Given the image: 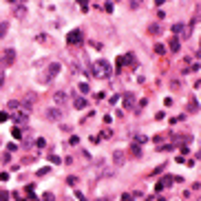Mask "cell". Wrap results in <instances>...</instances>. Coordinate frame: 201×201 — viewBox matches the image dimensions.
<instances>
[{"label": "cell", "mask_w": 201, "mask_h": 201, "mask_svg": "<svg viewBox=\"0 0 201 201\" xmlns=\"http://www.w3.org/2000/svg\"><path fill=\"white\" fill-rule=\"evenodd\" d=\"M93 71H95V77H111V64L106 60H97L93 64Z\"/></svg>", "instance_id": "cell-1"}, {"label": "cell", "mask_w": 201, "mask_h": 201, "mask_svg": "<svg viewBox=\"0 0 201 201\" xmlns=\"http://www.w3.org/2000/svg\"><path fill=\"white\" fill-rule=\"evenodd\" d=\"M82 40H84V33H82L80 29H73L69 35H66V42H69V44H80Z\"/></svg>", "instance_id": "cell-2"}, {"label": "cell", "mask_w": 201, "mask_h": 201, "mask_svg": "<svg viewBox=\"0 0 201 201\" xmlns=\"http://www.w3.org/2000/svg\"><path fill=\"white\" fill-rule=\"evenodd\" d=\"M44 117H46V119H53V122L62 119V108H60V106H56V108H49V111L44 113Z\"/></svg>", "instance_id": "cell-3"}, {"label": "cell", "mask_w": 201, "mask_h": 201, "mask_svg": "<svg viewBox=\"0 0 201 201\" xmlns=\"http://www.w3.org/2000/svg\"><path fill=\"white\" fill-rule=\"evenodd\" d=\"M2 53H5V56H2V64H5V66L13 64V60H15V51H13V49H5Z\"/></svg>", "instance_id": "cell-4"}, {"label": "cell", "mask_w": 201, "mask_h": 201, "mask_svg": "<svg viewBox=\"0 0 201 201\" xmlns=\"http://www.w3.org/2000/svg\"><path fill=\"white\" fill-rule=\"evenodd\" d=\"M58 73H60V64H58V62H53V64L49 66V80H51V77H56Z\"/></svg>", "instance_id": "cell-5"}, {"label": "cell", "mask_w": 201, "mask_h": 201, "mask_svg": "<svg viewBox=\"0 0 201 201\" xmlns=\"http://www.w3.org/2000/svg\"><path fill=\"white\" fill-rule=\"evenodd\" d=\"M73 106H75L77 111H82V108H86V100H84V97H75V102H73Z\"/></svg>", "instance_id": "cell-6"}, {"label": "cell", "mask_w": 201, "mask_h": 201, "mask_svg": "<svg viewBox=\"0 0 201 201\" xmlns=\"http://www.w3.org/2000/svg\"><path fill=\"white\" fill-rule=\"evenodd\" d=\"M53 100H56V104H64V102H66V93H62V91H60V93L53 95Z\"/></svg>", "instance_id": "cell-7"}, {"label": "cell", "mask_w": 201, "mask_h": 201, "mask_svg": "<svg viewBox=\"0 0 201 201\" xmlns=\"http://www.w3.org/2000/svg\"><path fill=\"white\" fill-rule=\"evenodd\" d=\"M113 159H115V164H117V166H122V164H124V153H122V150H117L115 155H113Z\"/></svg>", "instance_id": "cell-8"}, {"label": "cell", "mask_w": 201, "mask_h": 201, "mask_svg": "<svg viewBox=\"0 0 201 201\" xmlns=\"http://www.w3.org/2000/svg\"><path fill=\"white\" fill-rule=\"evenodd\" d=\"M133 102H135L133 95H131V93H126V95H124V106H126V108H133Z\"/></svg>", "instance_id": "cell-9"}, {"label": "cell", "mask_w": 201, "mask_h": 201, "mask_svg": "<svg viewBox=\"0 0 201 201\" xmlns=\"http://www.w3.org/2000/svg\"><path fill=\"white\" fill-rule=\"evenodd\" d=\"M7 31H9V22H0V40L7 35Z\"/></svg>", "instance_id": "cell-10"}, {"label": "cell", "mask_w": 201, "mask_h": 201, "mask_svg": "<svg viewBox=\"0 0 201 201\" xmlns=\"http://www.w3.org/2000/svg\"><path fill=\"white\" fill-rule=\"evenodd\" d=\"M170 51H172V53H179V40H177V38L170 40Z\"/></svg>", "instance_id": "cell-11"}, {"label": "cell", "mask_w": 201, "mask_h": 201, "mask_svg": "<svg viewBox=\"0 0 201 201\" xmlns=\"http://www.w3.org/2000/svg\"><path fill=\"white\" fill-rule=\"evenodd\" d=\"M13 119L18 122V124H25L27 122V113H18V115H13Z\"/></svg>", "instance_id": "cell-12"}, {"label": "cell", "mask_w": 201, "mask_h": 201, "mask_svg": "<svg viewBox=\"0 0 201 201\" xmlns=\"http://www.w3.org/2000/svg\"><path fill=\"white\" fill-rule=\"evenodd\" d=\"M131 153H133L135 157H139V155H141V148H139V144H135V146H133V148H131Z\"/></svg>", "instance_id": "cell-13"}, {"label": "cell", "mask_w": 201, "mask_h": 201, "mask_svg": "<svg viewBox=\"0 0 201 201\" xmlns=\"http://www.w3.org/2000/svg\"><path fill=\"white\" fill-rule=\"evenodd\" d=\"M190 111H192V113L199 111V104H197V100H190Z\"/></svg>", "instance_id": "cell-14"}, {"label": "cell", "mask_w": 201, "mask_h": 201, "mask_svg": "<svg viewBox=\"0 0 201 201\" xmlns=\"http://www.w3.org/2000/svg\"><path fill=\"white\" fill-rule=\"evenodd\" d=\"M7 106H9V111H15V108H20V104H18V102H13V100H11Z\"/></svg>", "instance_id": "cell-15"}, {"label": "cell", "mask_w": 201, "mask_h": 201, "mask_svg": "<svg viewBox=\"0 0 201 201\" xmlns=\"http://www.w3.org/2000/svg\"><path fill=\"white\" fill-rule=\"evenodd\" d=\"M11 135H13L15 139H20V137H22V133H20V128H13V131H11Z\"/></svg>", "instance_id": "cell-16"}, {"label": "cell", "mask_w": 201, "mask_h": 201, "mask_svg": "<svg viewBox=\"0 0 201 201\" xmlns=\"http://www.w3.org/2000/svg\"><path fill=\"white\" fill-rule=\"evenodd\" d=\"M164 51H166V46H164V44H157V46H155V53H159V56L164 53Z\"/></svg>", "instance_id": "cell-17"}, {"label": "cell", "mask_w": 201, "mask_h": 201, "mask_svg": "<svg viewBox=\"0 0 201 201\" xmlns=\"http://www.w3.org/2000/svg\"><path fill=\"white\" fill-rule=\"evenodd\" d=\"M40 201H56V197H53V195H49V192H46V195L44 197H42V199Z\"/></svg>", "instance_id": "cell-18"}, {"label": "cell", "mask_w": 201, "mask_h": 201, "mask_svg": "<svg viewBox=\"0 0 201 201\" xmlns=\"http://www.w3.org/2000/svg\"><path fill=\"white\" fill-rule=\"evenodd\" d=\"M0 201H9V192H5V190L0 192Z\"/></svg>", "instance_id": "cell-19"}, {"label": "cell", "mask_w": 201, "mask_h": 201, "mask_svg": "<svg viewBox=\"0 0 201 201\" xmlns=\"http://www.w3.org/2000/svg\"><path fill=\"white\" fill-rule=\"evenodd\" d=\"M25 13H27V11L22 9V7H18V9H15V15H18V18H22V15H25Z\"/></svg>", "instance_id": "cell-20"}, {"label": "cell", "mask_w": 201, "mask_h": 201, "mask_svg": "<svg viewBox=\"0 0 201 201\" xmlns=\"http://www.w3.org/2000/svg\"><path fill=\"white\" fill-rule=\"evenodd\" d=\"M44 175H49V168H40L38 170V177H44Z\"/></svg>", "instance_id": "cell-21"}, {"label": "cell", "mask_w": 201, "mask_h": 201, "mask_svg": "<svg viewBox=\"0 0 201 201\" xmlns=\"http://www.w3.org/2000/svg\"><path fill=\"white\" fill-rule=\"evenodd\" d=\"M7 119H9V113L2 111V113H0V122H7Z\"/></svg>", "instance_id": "cell-22"}, {"label": "cell", "mask_w": 201, "mask_h": 201, "mask_svg": "<svg viewBox=\"0 0 201 201\" xmlns=\"http://www.w3.org/2000/svg\"><path fill=\"white\" fill-rule=\"evenodd\" d=\"M139 5H141V0H131V7H133V9H137Z\"/></svg>", "instance_id": "cell-23"}, {"label": "cell", "mask_w": 201, "mask_h": 201, "mask_svg": "<svg viewBox=\"0 0 201 201\" xmlns=\"http://www.w3.org/2000/svg\"><path fill=\"white\" fill-rule=\"evenodd\" d=\"M13 199H15V201H25V197H22L20 192H13Z\"/></svg>", "instance_id": "cell-24"}, {"label": "cell", "mask_w": 201, "mask_h": 201, "mask_svg": "<svg viewBox=\"0 0 201 201\" xmlns=\"http://www.w3.org/2000/svg\"><path fill=\"white\" fill-rule=\"evenodd\" d=\"M122 199H124V201H133V199H135V195H128V192H126V195L122 197Z\"/></svg>", "instance_id": "cell-25"}, {"label": "cell", "mask_w": 201, "mask_h": 201, "mask_svg": "<svg viewBox=\"0 0 201 201\" xmlns=\"http://www.w3.org/2000/svg\"><path fill=\"white\" fill-rule=\"evenodd\" d=\"M148 31H150V33H157V31H159V27H157V25H150V27H148Z\"/></svg>", "instance_id": "cell-26"}, {"label": "cell", "mask_w": 201, "mask_h": 201, "mask_svg": "<svg viewBox=\"0 0 201 201\" xmlns=\"http://www.w3.org/2000/svg\"><path fill=\"white\" fill-rule=\"evenodd\" d=\"M69 144H71V146H77V144H80V139H77V137H71Z\"/></svg>", "instance_id": "cell-27"}, {"label": "cell", "mask_w": 201, "mask_h": 201, "mask_svg": "<svg viewBox=\"0 0 201 201\" xmlns=\"http://www.w3.org/2000/svg\"><path fill=\"white\" fill-rule=\"evenodd\" d=\"M49 159H51V161H53V164H60V161H62V159H60V157H56V155H51V157H49Z\"/></svg>", "instance_id": "cell-28"}, {"label": "cell", "mask_w": 201, "mask_h": 201, "mask_svg": "<svg viewBox=\"0 0 201 201\" xmlns=\"http://www.w3.org/2000/svg\"><path fill=\"white\" fill-rule=\"evenodd\" d=\"M181 29H183V25H175V27H172V31H175V33H179Z\"/></svg>", "instance_id": "cell-29"}, {"label": "cell", "mask_w": 201, "mask_h": 201, "mask_svg": "<svg viewBox=\"0 0 201 201\" xmlns=\"http://www.w3.org/2000/svg\"><path fill=\"white\" fill-rule=\"evenodd\" d=\"M80 91L82 93H89V84H80Z\"/></svg>", "instance_id": "cell-30"}, {"label": "cell", "mask_w": 201, "mask_h": 201, "mask_svg": "<svg viewBox=\"0 0 201 201\" xmlns=\"http://www.w3.org/2000/svg\"><path fill=\"white\" fill-rule=\"evenodd\" d=\"M75 197H77V201H86V197L82 195V192H75Z\"/></svg>", "instance_id": "cell-31"}, {"label": "cell", "mask_w": 201, "mask_h": 201, "mask_svg": "<svg viewBox=\"0 0 201 201\" xmlns=\"http://www.w3.org/2000/svg\"><path fill=\"white\" fill-rule=\"evenodd\" d=\"M2 84H5V75L0 73V89H2Z\"/></svg>", "instance_id": "cell-32"}, {"label": "cell", "mask_w": 201, "mask_h": 201, "mask_svg": "<svg viewBox=\"0 0 201 201\" xmlns=\"http://www.w3.org/2000/svg\"><path fill=\"white\" fill-rule=\"evenodd\" d=\"M155 2H157V5H164V2H166V0H155Z\"/></svg>", "instance_id": "cell-33"}, {"label": "cell", "mask_w": 201, "mask_h": 201, "mask_svg": "<svg viewBox=\"0 0 201 201\" xmlns=\"http://www.w3.org/2000/svg\"><path fill=\"white\" fill-rule=\"evenodd\" d=\"M197 157H199V159H201V150H199V155H197Z\"/></svg>", "instance_id": "cell-34"}]
</instances>
